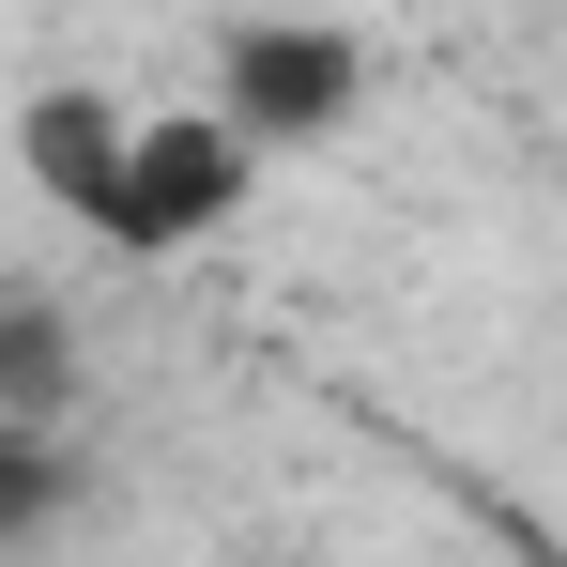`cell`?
Returning a JSON list of instances; mask_svg holds the SVG:
<instances>
[{
  "label": "cell",
  "instance_id": "cell-1",
  "mask_svg": "<svg viewBox=\"0 0 567 567\" xmlns=\"http://www.w3.org/2000/svg\"><path fill=\"white\" fill-rule=\"evenodd\" d=\"M246 123L230 107H154L138 138H123V215H107V246H138V261H169L199 246L215 215H246Z\"/></svg>",
  "mask_w": 567,
  "mask_h": 567
},
{
  "label": "cell",
  "instance_id": "cell-2",
  "mask_svg": "<svg viewBox=\"0 0 567 567\" xmlns=\"http://www.w3.org/2000/svg\"><path fill=\"white\" fill-rule=\"evenodd\" d=\"M215 107H230L246 138H338V107H353V47L307 31V16H261V31H230Z\"/></svg>",
  "mask_w": 567,
  "mask_h": 567
},
{
  "label": "cell",
  "instance_id": "cell-3",
  "mask_svg": "<svg viewBox=\"0 0 567 567\" xmlns=\"http://www.w3.org/2000/svg\"><path fill=\"white\" fill-rule=\"evenodd\" d=\"M123 138H138V123L93 107V93H31V107H16V169L62 199V215H93V230L123 215Z\"/></svg>",
  "mask_w": 567,
  "mask_h": 567
},
{
  "label": "cell",
  "instance_id": "cell-4",
  "mask_svg": "<svg viewBox=\"0 0 567 567\" xmlns=\"http://www.w3.org/2000/svg\"><path fill=\"white\" fill-rule=\"evenodd\" d=\"M62 383H78L62 307H47V291H0V414H62Z\"/></svg>",
  "mask_w": 567,
  "mask_h": 567
},
{
  "label": "cell",
  "instance_id": "cell-5",
  "mask_svg": "<svg viewBox=\"0 0 567 567\" xmlns=\"http://www.w3.org/2000/svg\"><path fill=\"white\" fill-rule=\"evenodd\" d=\"M62 506V445H47V414H0V537H31Z\"/></svg>",
  "mask_w": 567,
  "mask_h": 567
}]
</instances>
